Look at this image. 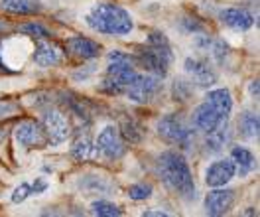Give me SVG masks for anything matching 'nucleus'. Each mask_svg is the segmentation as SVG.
<instances>
[{"instance_id": "obj_27", "label": "nucleus", "mask_w": 260, "mask_h": 217, "mask_svg": "<svg viewBox=\"0 0 260 217\" xmlns=\"http://www.w3.org/2000/svg\"><path fill=\"white\" fill-rule=\"evenodd\" d=\"M20 34H24V36H32L36 40H40V38H49L51 34L48 32V28H44L42 24H38V22H28V24H22L20 28Z\"/></svg>"}, {"instance_id": "obj_24", "label": "nucleus", "mask_w": 260, "mask_h": 217, "mask_svg": "<svg viewBox=\"0 0 260 217\" xmlns=\"http://www.w3.org/2000/svg\"><path fill=\"white\" fill-rule=\"evenodd\" d=\"M91 213L97 217H120L122 209L107 200H97L91 203Z\"/></svg>"}, {"instance_id": "obj_2", "label": "nucleus", "mask_w": 260, "mask_h": 217, "mask_svg": "<svg viewBox=\"0 0 260 217\" xmlns=\"http://www.w3.org/2000/svg\"><path fill=\"white\" fill-rule=\"evenodd\" d=\"M85 22L89 28L101 34H109V36H126L134 28L128 10H124L118 4H111V2H101L97 6H93L85 18Z\"/></svg>"}, {"instance_id": "obj_32", "label": "nucleus", "mask_w": 260, "mask_h": 217, "mask_svg": "<svg viewBox=\"0 0 260 217\" xmlns=\"http://www.w3.org/2000/svg\"><path fill=\"white\" fill-rule=\"evenodd\" d=\"M46 190H48V182H46L44 178H38V180H36V184L32 185L34 196H38V194H42V192H46Z\"/></svg>"}, {"instance_id": "obj_4", "label": "nucleus", "mask_w": 260, "mask_h": 217, "mask_svg": "<svg viewBox=\"0 0 260 217\" xmlns=\"http://www.w3.org/2000/svg\"><path fill=\"white\" fill-rule=\"evenodd\" d=\"M138 61L156 77L164 79L168 75V67L174 61V51L162 32H152L148 36L146 46L138 51Z\"/></svg>"}, {"instance_id": "obj_18", "label": "nucleus", "mask_w": 260, "mask_h": 217, "mask_svg": "<svg viewBox=\"0 0 260 217\" xmlns=\"http://www.w3.org/2000/svg\"><path fill=\"white\" fill-rule=\"evenodd\" d=\"M0 8L10 14H18V16H32V14L42 12L40 0H2Z\"/></svg>"}, {"instance_id": "obj_30", "label": "nucleus", "mask_w": 260, "mask_h": 217, "mask_svg": "<svg viewBox=\"0 0 260 217\" xmlns=\"http://www.w3.org/2000/svg\"><path fill=\"white\" fill-rule=\"evenodd\" d=\"M30 196H32V185L24 182V184H20L16 190L12 192V201H14V203H22V201L26 200V198H30Z\"/></svg>"}, {"instance_id": "obj_14", "label": "nucleus", "mask_w": 260, "mask_h": 217, "mask_svg": "<svg viewBox=\"0 0 260 217\" xmlns=\"http://www.w3.org/2000/svg\"><path fill=\"white\" fill-rule=\"evenodd\" d=\"M63 59V51L57 44H53L49 38H40L36 42L34 50V64L40 67H51L57 66Z\"/></svg>"}, {"instance_id": "obj_16", "label": "nucleus", "mask_w": 260, "mask_h": 217, "mask_svg": "<svg viewBox=\"0 0 260 217\" xmlns=\"http://www.w3.org/2000/svg\"><path fill=\"white\" fill-rule=\"evenodd\" d=\"M67 51L79 59H95L101 53V46L97 42L89 40V38H83V36H73L67 40Z\"/></svg>"}, {"instance_id": "obj_31", "label": "nucleus", "mask_w": 260, "mask_h": 217, "mask_svg": "<svg viewBox=\"0 0 260 217\" xmlns=\"http://www.w3.org/2000/svg\"><path fill=\"white\" fill-rule=\"evenodd\" d=\"M181 30L185 34H197V32H203L205 28H203V24L197 22L195 18H183V20H181Z\"/></svg>"}, {"instance_id": "obj_13", "label": "nucleus", "mask_w": 260, "mask_h": 217, "mask_svg": "<svg viewBox=\"0 0 260 217\" xmlns=\"http://www.w3.org/2000/svg\"><path fill=\"white\" fill-rule=\"evenodd\" d=\"M225 120H229L227 115L219 113V111H217L213 105H209L207 101L201 103L193 111V127L197 131H203V133H209L213 129H217V127L223 125Z\"/></svg>"}, {"instance_id": "obj_15", "label": "nucleus", "mask_w": 260, "mask_h": 217, "mask_svg": "<svg viewBox=\"0 0 260 217\" xmlns=\"http://www.w3.org/2000/svg\"><path fill=\"white\" fill-rule=\"evenodd\" d=\"M219 20L231 30H239V32L250 30L254 26V16L244 8H225L219 12Z\"/></svg>"}, {"instance_id": "obj_10", "label": "nucleus", "mask_w": 260, "mask_h": 217, "mask_svg": "<svg viewBox=\"0 0 260 217\" xmlns=\"http://www.w3.org/2000/svg\"><path fill=\"white\" fill-rule=\"evenodd\" d=\"M235 190H229V188H215L211 190L207 196H205V211L207 215L219 217L225 215L233 209L235 205Z\"/></svg>"}, {"instance_id": "obj_19", "label": "nucleus", "mask_w": 260, "mask_h": 217, "mask_svg": "<svg viewBox=\"0 0 260 217\" xmlns=\"http://www.w3.org/2000/svg\"><path fill=\"white\" fill-rule=\"evenodd\" d=\"M118 133L122 136V140H126L128 144H140L144 140V129H142V125L130 117L120 120Z\"/></svg>"}, {"instance_id": "obj_23", "label": "nucleus", "mask_w": 260, "mask_h": 217, "mask_svg": "<svg viewBox=\"0 0 260 217\" xmlns=\"http://www.w3.org/2000/svg\"><path fill=\"white\" fill-rule=\"evenodd\" d=\"M239 131H241L244 138H256L260 131L258 115H254L250 111H244L243 115L239 117Z\"/></svg>"}, {"instance_id": "obj_3", "label": "nucleus", "mask_w": 260, "mask_h": 217, "mask_svg": "<svg viewBox=\"0 0 260 217\" xmlns=\"http://www.w3.org/2000/svg\"><path fill=\"white\" fill-rule=\"evenodd\" d=\"M109 61L111 64L107 67V77L99 85V89L107 95H120L136 77V59L132 55L114 50L109 53Z\"/></svg>"}, {"instance_id": "obj_28", "label": "nucleus", "mask_w": 260, "mask_h": 217, "mask_svg": "<svg viewBox=\"0 0 260 217\" xmlns=\"http://www.w3.org/2000/svg\"><path fill=\"white\" fill-rule=\"evenodd\" d=\"M174 99L176 101H187L191 95H193V87L189 81H183V79H178L174 81Z\"/></svg>"}, {"instance_id": "obj_17", "label": "nucleus", "mask_w": 260, "mask_h": 217, "mask_svg": "<svg viewBox=\"0 0 260 217\" xmlns=\"http://www.w3.org/2000/svg\"><path fill=\"white\" fill-rule=\"evenodd\" d=\"M205 134H207L205 136V148H207V152H213V154L221 152L231 142V127H229L227 120Z\"/></svg>"}, {"instance_id": "obj_5", "label": "nucleus", "mask_w": 260, "mask_h": 217, "mask_svg": "<svg viewBox=\"0 0 260 217\" xmlns=\"http://www.w3.org/2000/svg\"><path fill=\"white\" fill-rule=\"evenodd\" d=\"M126 97L134 103H140V105H146L152 103L160 93H162V83H160V77L156 75H140L136 73V77L132 79V83L124 89Z\"/></svg>"}, {"instance_id": "obj_1", "label": "nucleus", "mask_w": 260, "mask_h": 217, "mask_svg": "<svg viewBox=\"0 0 260 217\" xmlns=\"http://www.w3.org/2000/svg\"><path fill=\"white\" fill-rule=\"evenodd\" d=\"M158 174L162 182L181 198H193L195 182L187 160L178 150H166L158 156Z\"/></svg>"}, {"instance_id": "obj_7", "label": "nucleus", "mask_w": 260, "mask_h": 217, "mask_svg": "<svg viewBox=\"0 0 260 217\" xmlns=\"http://www.w3.org/2000/svg\"><path fill=\"white\" fill-rule=\"evenodd\" d=\"M42 125H44V131L48 136V144H51V146H57L69 138L71 125H69V118L65 117L59 109L46 111V115L42 118Z\"/></svg>"}, {"instance_id": "obj_6", "label": "nucleus", "mask_w": 260, "mask_h": 217, "mask_svg": "<svg viewBox=\"0 0 260 217\" xmlns=\"http://www.w3.org/2000/svg\"><path fill=\"white\" fill-rule=\"evenodd\" d=\"M158 134L166 142L178 144V146H187L193 140L191 129L178 115H166V117L160 118L158 120Z\"/></svg>"}, {"instance_id": "obj_12", "label": "nucleus", "mask_w": 260, "mask_h": 217, "mask_svg": "<svg viewBox=\"0 0 260 217\" xmlns=\"http://www.w3.org/2000/svg\"><path fill=\"white\" fill-rule=\"evenodd\" d=\"M237 174V166L233 162V158H223L213 162L211 166L205 170V184L209 188H221L229 184Z\"/></svg>"}, {"instance_id": "obj_33", "label": "nucleus", "mask_w": 260, "mask_h": 217, "mask_svg": "<svg viewBox=\"0 0 260 217\" xmlns=\"http://www.w3.org/2000/svg\"><path fill=\"white\" fill-rule=\"evenodd\" d=\"M248 91H250V95H252L254 99H258V79L250 81V85H248Z\"/></svg>"}, {"instance_id": "obj_11", "label": "nucleus", "mask_w": 260, "mask_h": 217, "mask_svg": "<svg viewBox=\"0 0 260 217\" xmlns=\"http://www.w3.org/2000/svg\"><path fill=\"white\" fill-rule=\"evenodd\" d=\"M185 73H189L191 75V79H193L195 85H199V87H213V85L217 83V73H215V69L209 66V61L207 59H199V57H187L185 59Z\"/></svg>"}, {"instance_id": "obj_20", "label": "nucleus", "mask_w": 260, "mask_h": 217, "mask_svg": "<svg viewBox=\"0 0 260 217\" xmlns=\"http://www.w3.org/2000/svg\"><path fill=\"white\" fill-rule=\"evenodd\" d=\"M207 103L213 105L219 113H223V115H231V111H233V97H231V91L225 89V87H221V89H213L207 93Z\"/></svg>"}, {"instance_id": "obj_9", "label": "nucleus", "mask_w": 260, "mask_h": 217, "mask_svg": "<svg viewBox=\"0 0 260 217\" xmlns=\"http://www.w3.org/2000/svg\"><path fill=\"white\" fill-rule=\"evenodd\" d=\"M97 150L107 160H118L126 154V144L116 127H105L97 136Z\"/></svg>"}, {"instance_id": "obj_22", "label": "nucleus", "mask_w": 260, "mask_h": 217, "mask_svg": "<svg viewBox=\"0 0 260 217\" xmlns=\"http://www.w3.org/2000/svg\"><path fill=\"white\" fill-rule=\"evenodd\" d=\"M231 158H233L235 166L241 168V174H248L250 170L256 168V158H254V154L248 150V148L235 146V148L231 150Z\"/></svg>"}, {"instance_id": "obj_26", "label": "nucleus", "mask_w": 260, "mask_h": 217, "mask_svg": "<svg viewBox=\"0 0 260 217\" xmlns=\"http://www.w3.org/2000/svg\"><path fill=\"white\" fill-rule=\"evenodd\" d=\"M87 182H91V184L87 185L85 184V190L89 192V194H95V192H99V194H107V192H111V182H107L105 178H101V176H87L85 178Z\"/></svg>"}, {"instance_id": "obj_8", "label": "nucleus", "mask_w": 260, "mask_h": 217, "mask_svg": "<svg viewBox=\"0 0 260 217\" xmlns=\"http://www.w3.org/2000/svg\"><path fill=\"white\" fill-rule=\"evenodd\" d=\"M14 138L22 148H44L48 144V136L44 125L38 120H24L14 129Z\"/></svg>"}, {"instance_id": "obj_29", "label": "nucleus", "mask_w": 260, "mask_h": 217, "mask_svg": "<svg viewBox=\"0 0 260 217\" xmlns=\"http://www.w3.org/2000/svg\"><path fill=\"white\" fill-rule=\"evenodd\" d=\"M18 113H20L18 103L8 101V99H0V120H6V118L18 115Z\"/></svg>"}, {"instance_id": "obj_21", "label": "nucleus", "mask_w": 260, "mask_h": 217, "mask_svg": "<svg viewBox=\"0 0 260 217\" xmlns=\"http://www.w3.org/2000/svg\"><path fill=\"white\" fill-rule=\"evenodd\" d=\"M95 146H93V140H91V136L89 134H85V136H79L75 142H73V146H71V156H73V160H77V162H87V160H91L93 156H95Z\"/></svg>"}, {"instance_id": "obj_35", "label": "nucleus", "mask_w": 260, "mask_h": 217, "mask_svg": "<svg viewBox=\"0 0 260 217\" xmlns=\"http://www.w3.org/2000/svg\"><path fill=\"white\" fill-rule=\"evenodd\" d=\"M246 215H256V209H252V207H248V211H246Z\"/></svg>"}, {"instance_id": "obj_34", "label": "nucleus", "mask_w": 260, "mask_h": 217, "mask_svg": "<svg viewBox=\"0 0 260 217\" xmlns=\"http://www.w3.org/2000/svg\"><path fill=\"white\" fill-rule=\"evenodd\" d=\"M142 215L144 217H168V213H166V211H144Z\"/></svg>"}, {"instance_id": "obj_25", "label": "nucleus", "mask_w": 260, "mask_h": 217, "mask_svg": "<svg viewBox=\"0 0 260 217\" xmlns=\"http://www.w3.org/2000/svg\"><path fill=\"white\" fill-rule=\"evenodd\" d=\"M152 192H154L152 184H148V182H138V184H132L128 188V198L134 201H142V200H148V198L152 196Z\"/></svg>"}]
</instances>
